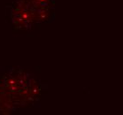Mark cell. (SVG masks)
Returning <instances> with one entry per match:
<instances>
[{"mask_svg": "<svg viewBox=\"0 0 123 115\" xmlns=\"http://www.w3.org/2000/svg\"><path fill=\"white\" fill-rule=\"evenodd\" d=\"M52 0H12L10 19L15 28L29 29L50 18Z\"/></svg>", "mask_w": 123, "mask_h": 115, "instance_id": "7a4b0ae2", "label": "cell"}, {"mask_svg": "<svg viewBox=\"0 0 123 115\" xmlns=\"http://www.w3.org/2000/svg\"><path fill=\"white\" fill-rule=\"evenodd\" d=\"M40 85L23 69L11 68L0 75V113H12L35 104L39 98Z\"/></svg>", "mask_w": 123, "mask_h": 115, "instance_id": "6da1fadb", "label": "cell"}]
</instances>
